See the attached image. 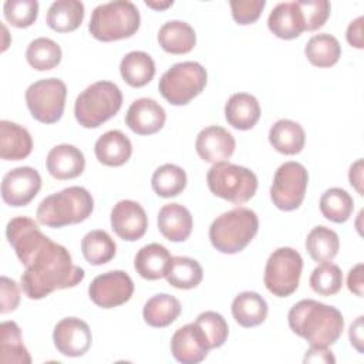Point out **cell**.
<instances>
[{"label":"cell","mask_w":364,"mask_h":364,"mask_svg":"<svg viewBox=\"0 0 364 364\" xmlns=\"http://www.w3.org/2000/svg\"><path fill=\"white\" fill-rule=\"evenodd\" d=\"M14 252L26 267L21 274V289L31 300H40L55 290L74 287L85 276L84 269L73 263L70 252L41 230Z\"/></svg>","instance_id":"obj_1"},{"label":"cell","mask_w":364,"mask_h":364,"mask_svg":"<svg viewBox=\"0 0 364 364\" xmlns=\"http://www.w3.org/2000/svg\"><path fill=\"white\" fill-rule=\"evenodd\" d=\"M287 320L291 331L304 338L310 346L330 347L340 338L344 330L341 311L313 299L296 303L290 309Z\"/></svg>","instance_id":"obj_2"},{"label":"cell","mask_w":364,"mask_h":364,"mask_svg":"<svg viewBox=\"0 0 364 364\" xmlns=\"http://www.w3.org/2000/svg\"><path fill=\"white\" fill-rule=\"evenodd\" d=\"M94 209L91 193L82 186H68L44 198L36 212L37 220L48 228L84 222Z\"/></svg>","instance_id":"obj_3"},{"label":"cell","mask_w":364,"mask_h":364,"mask_svg":"<svg viewBox=\"0 0 364 364\" xmlns=\"http://www.w3.org/2000/svg\"><path fill=\"white\" fill-rule=\"evenodd\" d=\"M259 229L257 215L247 208L237 206L219 215L209 228L212 246L226 255L242 252L256 236Z\"/></svg>","instance_id":"obj_4"},{"label":"cell","mask_w":364,"mask_h":364,"mask_svg":"<svg viewBox=\"0 0 364 364\" xmlns=\"http://www.w3.org/2000/svg\"><path fill=\"white\" fill-rule=\"evenodd\" d=\"M139 24L141 14L136 6L128 0H115L94 9L88 31L100 41H115L134 36Z\"/></svg>","instance_id":"obj_5"},{"label":"cell","mask_w":364,"mask_h":364,"mask_svg":"<svg viewBox=\"0 0 364 364\" xmlns=\"http://www.w3.org/2000/svg\"><path fill=\"white\" fill-rule=\"evenodd\" d=\"M122 105V94L111 81H97L75 100V119L84 128H97L112 118Z\"/></svg>","instance_id":"obj_6"},{"label":"cell","mask_w":364,"mask_h":364,"mask_svg":"<svg viewBox=\"0 0 364 364\" xmlns=\"http://www.w3.org/2000/svg\"><path fill=\"white\" fill-rule=\"evenodd\" d=\"M206 182L215 196L235 205L247 202L257 191V176L253 171L226 161L212 165L208 171Z\"/></svg>","instance_id":"obj_7"},{"label":"cell","mask_w":364,"mask_h":364,"mask_svg":"<svg viewBox=\"0 0 364 364\" xmlns=\"http://www.w3.org/2000/svg\"><path fill=\"white\" fill-rule=\"evenodd\" d=\"M208 81L206 70L196 61L173 64L159 80L161 95L172 105H186L199 95Z\"/></svg>","instance_id":"obj_8"},{"label":"cell","mask_w":364,"mask_h":364,"mask_svg":"<svg viewBox=\"0 0 364 364\" xmlns=\"http://www.w3.org/2000/svg\"><path fill=\"white\" fill-rule=\"evenodd\" d=\"M303 259L293 247H279L267 259L263 282L266 289L276 297L293 294L300 282Z\"/></svg>","instance_id":"obj_9"},{"label":"cell","mask_w":364,"mask_h":364,"mask_svg":"<svg viewBox=\"0 0 364 364\" xmlns=\"http://www.w3.org/2000/svg\"><path fill=\"white\" fill-rule=\"evenodd\" d=\"M67 87L60 78H44L26 90V102L34 119L43 124L57 122L64 112Z\"/></svg>","instance_id":"obj_10"},{"label":"cell","mask_w":364,"mask_h":364,"mask_svg":"<svg viewBox=\"0 0 364 364\" xmlns=\"http://www.w3.org/2000/svg\"><path fill=\"white\" fill-rule=\"evenodd\" d=\"M309 182L307 169L294 161L282 164L274 176L270 188V199L273 205L284 212L297 209L306 195Z\"/></svg>","instance_id":"obj_11"},{"label":"cell","mask_w":364,"mask_h":364,"mask_svg":"<svg viewBox=\"0 0 364 364\" xmlns=\"http://www.w3.org/2000/svg\"><path fill=\"white\" fill-rule=\"evenodd\" d=\"M134 293V282L124 270L98 274L88 287L92 303L102 309H112L127 303Z\"/></svg>","instance_id":"obj_12"},{"label":"cell","mask_w":364,"mask_h":364,"mask_svg":"<svg viewBox=\"0 0 364 364\" xmlns=\"http://www.w3.org/2000/svg\"><path fill=\"white\" fill-rule=\"evenodd\" d=\"M41 189V176L31 166H18L9 171L1 181V198L14 208L30 203Z\"/></svg>","instance_id":"obj_13"},{"label":"cell","mask_w":364,"mask_h":364,"mask_svg":"<svg viewBox=\"0 0 364 364\" xmlns=\"http://www.w3.org/2000/svg\"><path fill=\"white\" fill-rule=\"evenodd\" d=\"M55 348L65 357L84 355L92 343V334L88 324L77 317L60 320L53 331Z\"/></svg>","instance_id":"obj_14"},{"label":"cell","mask_w":364,"mask_h":364,"mask_svg":"<svg viewBox=\"0 0 364 364\" xmlns=\"http://www.w3.org/2000/svg\"><path fill=\"white\" fill-rule=\"evenodd\" d=\"M111 228L122 240L135 242L141 239L148 229L146 212L135 200H119L111 210Z\"/></svg>","instance_id":"obj_15"},{"label":"cell","mask_w":364,"mask_h":364,"mask_svg":"<svg viewBox=\"0 0 364 364\" xmlns=\"http://www.w3.org/2000/svg\"><path fill=\"white\" fill-rule=\"evenodd\" d=\"M208 341L196 323L185 324L178 328L171 338V353L182 364H198L209 353Z\"/></svg>","instance_id":"obj_16"},{"label":"cell","mask_w":364,"mask_h":364,"mask_svg":"<svg viewBox=\"0 0 364 364\" xmlns=\"http://www.w3.org/2000/svg\"><path fill=\"white\" fill-rule=\"evenodd\" d=\"M195 148L200 159L210 164L225 162L229 159L236 148L233 135L218 125L203 128L195 141Z\"/></svg>","instance_id":"obj_17"},{"label":"cell","mask_w":364,"mask_h":364,"mask_svg":"<svg viewBox=\"0 0 364 364\" xmlns=\"http://www.w3.org/2000/svg\"><path fill=\"white\" fill-rule=\"evenodd\" d=\"M165 119V109L152 98L135 100L125 115V124L138 135L156 134L162 129Z\"/></svg>","instance_id":"obj_18"},{"label":"cell","mask_w":364,"mask_h":364,"mask_svg":"<svg viewBox=\"0 0 364 364\" xmlns=\"http://www.w3.org/2000/svg\"><path fill=\"white\" fill-rule=\"evenodd\" d=\"M46 166L48 173L55 179H73L82 173L85 158L77 146L61 144L50 149L46 158Z\"/></svg>","instance_id":"obj_19"},{"label":"cell","mask_w":364,"mask_h":364,"mask_svg":"<svg viewBox=\"0 0 364 364\" xmlns=\"http://www.w3.org/2000/svg\"><path fill=\"white\" fill-rule=\"evenodd\" d=\"M193 219L188 208L181 203H168L159 209L158 229L171 242H183L189 237Z\"/></svg>","instance_id":"obj_20"},{"label":"cell","mask_w":364,"mask_h":364,"mask_svg":"<svg viewBox=\"0 0 364 364\" xmlns=\"http://www.w3.org/2000/svg\"><path fill=\"white\" fill-rule=\"evenodd\" d=\"M269 30L279 38L291 40L299 37L304 28V18L297 1L279 3L267 18Z\"/></svg>","instance_id":"obj_21"},{"label":"cell","mask_w":364,"mask_h":364,"mask_svg":"<svg viewBox=\"0 0 364 364\" xmlns=\"http://www.w3.org/2000/svg\"><path fill=\"white\" fill-rule=\"evenodd\" d=\"M33 149L30 132L11 121H0V156L4 161H20L27 158Z\"/></svg>","instance_id":"obj_22"},{"label":"cell","mask_w":364,"mask_h":364,"mask_svg":"<svg viewBox=\"0 0 364 364\" xmlns=\"http://www.w3.org/2000/svg\"><path fill=\"white\" fill-rule=\"evenodd\" d=\"M94 151L98 162L102 165L121 166L131 158L132 144L124 132L111 129L97 139Z\"/></svg>","instance_id":"obj_23"},{"label":"cell","mask_w":364,"mask_h":364,"mask_svg":"<svg viewBox=\"0 0 364 364\" xmlns=\"http://www.w3.org/2000/svg\"><path fill=\"white\" fill-rule=\"evenodd\" d=\"M225 118L236 129H250L260 118L259 101L250 94L236 92L226 101Z\"/></svg>","instance_id":"obj_24"},{"label":"cell","mask_w":364,"mask_h":364,"mask_svg":"<svg viewBox=\"0 0 364 364\" xmlns=\"http://www.w3.org/2000/svg\"><path fill=\"white\" fill-rule=\"evenodd\" d=\"M171 257L172 256L165 246L159 243H149L136 252L134 267L141 277L146 280H158L165 277Z\"/></svg>","instance_id":"obj_25"},{"label":"cell","mask_w":364,"mask_h":364,"mask_svg":"<svg viewBox=\"0 0 364 364\" xmlns=\"http://www.w3.org/2000/svg\"><path fill=\"white\" fill-rule=\"evenodd\" d=\"M159 46L171 54H186L196 44V34L191 24L181 20L165 23L158 31Z\"/></svg>","instance_id":"obj_26"},{"label":"cell","mask_w":364,"mask_h":364,"mask_svg":"<svg viewBox=\"0 0 364 364\" xmlns=\"http://www.w3.org/2000/svg\"><path fill=\"white\" fill-rule=\"evenodd\" d=\"M269 141L277 152L296 155L304 148L306 134L299 122L291 119H279L269 131Z\"/></svg>","instance_id":"obj_27"},{"label":"cell","mask_w":364,"mask_h":364,"mask_svg":"<svg viewBox=\"0 0 364 364\" xmlns=\"http://www.w3.org/2000/svg\"><path fill=\"white\" fill-rule=\"evenodd\" d=\"M232 314L242 327H256L267 317V303L256 291H242L232 301Z\"/></svg>","instance_id":"obj_28"},{"label":"cell","mask_w":364,"mask_h":364,"mask_svg":"<svg viewBox=\"0 0 364 364\" xmlns=\"http://www.w3.org/2000/svg\"><path fill=\"white\" fill-rule=\"evenodd\" d=\"M181 309V303L176 297L168 293H159L145 303L142 316L148 326L162 328L168 327L178 318Z\"/></svg>","instance_id":"obj_29"},{"label":"cell","mask_w":364,"mask_h":364,"mask_svg":"<svg viewBox=\"0 0 364 364\" xmlns=\"http://www.w3.org/2000/svg\"><path fill=\"white\" fill-rule=\"evenodd\" d=\"M119 73L128 85L139 88L154 78L155 63L145 51H131L122 57Z\"/></svg>","instance_id":"obj_30"},{"label":"cell","mask_w":364,"mask_h":364,"mask_svg":"<svg viewBox=\"0 0 364 364\" xmlns=\"http://www.w3.org/2000/svg\"><path fill=\"white\" fill-rule=\"evenodd\" d=\"M84 18V4L78 0H57L47 11V24L57 33L77 30Z\"/></svg>","instance_id":"obj_31"},{"label":"cell","mask_w":364,"mask_h":364,"mask_svg":"<svg viewBox=\"0 0 364 364\" xmlns=\"http://www.w3.org/2000/svg\"><path fill=\"white\" fill-rule=\"evenodd\" d=\"M165 277L172 287L176 289H193L203 279V270L198 260L188 256H172Z\"/></svg>","instance_id":"obj_32"},{"label":"cell","mask_w":364,"mask_h":364,"mask_svg":"<svg viewBox=\"0 0 364 364\" xmlns=\"http://www.w3.org/2000/svg\"><path fill=\"white\" fill-rule=\"evenodd\" d=\"M0 361L3 364L31 363V357L23 344L20 327L14 321L0 324Z\"/></svg>","instance_id":"obj_33"},{"label":"cell","mask_w":364,"mask_h":364,"mask_svg":"<svg viewBox=\"0 0 364 364\" xmlns=\"http://www.w3.org/2000/svg\"><path fill=\"white\" fill-rule=\"evenodd\" d=\"M304 54L313 65L327 68L338 61L341 55V46L334 36L328 33H320L307 41Z\"/></svg>","instance_id":"obj_34"},{"label":"cell","mask_w":364,"mask_h":364,"mask_svg":"<svg viewBox=\"0 0 364 364\" xmlns=\"http://www.w3.org/2000/svg\"><path fill=\"white\" fill-rule=\"evenodd\" d=\"M338 247V235L327 226H316L307 235L306 249L310 257L317 263L331 262L337 256Z\"/></svg>","instance_id":"obj_35"},{"label":"cell","mask_w":364,"mask_h":364,"mask_svg":"<svg viewBox=\"0 0 364 364\" xmlns=\"http://www.w3.org/2000/svg\"><path fill=\"white\" fill-rule=\"evenodd\" d=\"M81 250L90 264L100 266L108 263L115 256L117 245L105 230L95 229L82 237Z\"/></svg>","instance_id":"obj_36"},{"label":"cell","mask_w":364,"mask_h":364,"mask_svg":"<svg viewBox=\"0 0 364 364\" xmlns=\"http://www.w3.org/2000/svg\"><path fill=\"white\" fill-rule=\"evenodd\" d=\"M61 47L51 38H34L26 51L27 63L37 71H48L55 68L61 61Z\"/></svg>","instance_id":"obj_37"},{"label":"cell","mask_w":364,"mask_h":364,"mask_svg":"<svg viewBox=\"0 0 364 364\" xmlns=\"http://www.w3.org/2000/svg\"><path fill=\"white\" fill-rule=\"evenodd\" d=\"M320 210L326 219L334 223H344L354 210V200L347 191L330 188L320 198Z\"/></svg>","instance_id":"obj_38"},{"label":"cell","mask_w":364,"mask_h":364,"mask_svg":"<svg viewBox=\"0 0 364 364\" xmlns=\"http://www.w3.org/2000/svg\"><path fill=\"white\" fill-rule=\"evenodd\" d=\"M154 192L161 198L178 196L186 186V172L173 164L159 166L151 179Z\"/></svg>","instance_id":"obj_39"},{"label":"cell","mask_w":364,"mask_h":364,"mask_svg":"<svg viewBox=\"0 0 364 364\" xmlns=\"http://www.w3.org/2000/svg\"><path fill=\"white\" fill-rule=\"evenodd\" d=\"M343 286L341 269L331 263H320L310 276V287L320 296H333L340 291Z\"/></svg>","instance_id":"obj_40"},{"label":"cell","mask_w":364,"mask_h":364,"mask_svg":"<svg viewBox=\"0 0 364 364\" xmlns=\"http://www.w3.org/2000/svg\"><path fill=\"white\" fill-rule=\"evenodd\" d=\"M195 323L202 330L209 348L222 347L228 340L229 327L222 314L216 311H203L196 317Z\"/></svg>","instance_id":"obj_41"},{"label":"cell","mask_w":364,"mask_h":364,"mask_svg":"<svg viewBox=\"0 0 364 364\" xmlns=\"http://www.w3.org/2000/svg\"><path fill=\"white\" fill-rule=\"evenodd\" d=\"M6 20L18 28L30 27L38 16L37 0H7L3 6Z\"/></svg>","instance_id":"obj_42"},{"label":"cell","mask_w":364,"mask_h":364,"mask_svg":"<svg viewBox=\"0 0 364 364\" xmlns=\"http://www.w3.org/2000/svg\"><path fill=\"white\" fill-rule=\"evenodd\" d=\"M306 31H316L324 26L330 16V3L327 0H300L297 1Z\"/></svg>","instance_id":"obj_43"},{"label":"cell","mask_w":364,"mask_h":364,"mask_svg":"<svg viewBox=\"0 0 364 364\" xmlns=\"http://www.w3.org/2000/svg\"><path fill=\"white\" fill-rule=\"evenodd\" d=\"M232 17L236 23L246 26L255 23L260 14L262 10L266 6L264 0H232L230 3Z\"/></svg>","instance_id":"obj_44"},{"label":"cell","mask_w":364,"mask_h":364,"mask_svg":"<svg viewBox=\"0 0 364 364\" xmlns=\"http://www.w3.org/2000/svg\"><path fill=\"white\" fill-rule=\"evenodd\" d=\"M0 297H1V304H0V313L6 314L18 307L20 303V289L18 284L6 277L1 276L0 279Z\"/></svg>","instance_id":"obj_45"},{"label":"cell","mask_w":364,"mask_h":364,"mask_svg":"<svg viewBox=\"0 0 364 364\" xmlns=\"http://www.w3.org/2000/svg\"><path fill=\"white\" fill-rule=\"evenodd\" d=\"M363 21L364 17L360 16L355 20H353L348 27H347V41L350 46L355 47V48H363L364 47V41H363Z\"/></svg>","instance_id":"obj_46"},{"label":"cell","mask_w":364,"mask_h":364,"mask_svg":"<svg viewBox=\"0 0 364 364\" xmlns=\"http://www.w3.org/2000/svg\"><path fill=\"white\" fill-rule=\"evenodd\" d=\"M304 363H336V358L328 347L310 346V348L306 351Z\"/></svg>","instance_id":"obj_47"},{"label":"cell","mask_w":364,"mask_h":364,"mask_svg":"<svg viewBox=\"0 0 364 364\" xmlns=\"http://www.w3.org/2000/svg\"><path fill=\"white\" fill-rule=\"evenodd\" d=\"M347 287L351 293H354L358 297H363V287H364V280H363V263L355 264L347 276Z\"/></svg>","instance_id":"obj_48"},{"label":"cell","mask_w":364,"mask_h":364,"mask_svg":"<svg viewBox=\"0 0 364 364\" xmlns=\"http://www.w3.org/2000/svg\"><path fill=\"white\" fill-rule=\"evenodd\" d=\"M363 316L357 317V320L350 326L348 330L350 343L358 353H363Z\"/></svg>","instance_id":"obj_49"},{"label":"cell","mask_w":364,"mask_h":364,"mask_svg":"<svg viewBox=\"0 0 364 364\" xmlns=\"http://www.w3.org/2000/svg\"><path fill=\"white\" fill-rule=\"evenodd\" d=\"M348 181L351 183V186H354V189L360 193L364 195L363 191V159H357L348 171Z\"/></svg>","instance_id":"obj_50"},{"label":"cell","mask_w":364,"mask_h":364,"mask_svg":"<svg viewBox=\"0 0 364 364\" xmlns=\"http://www.w3.org/2000/svg\"><path fill=\"white\" fill-rule=\"evenodd\" d=\"M145 4L154 10H165L173 4L172 0H165V1H154V0H145Z\"/></svg>","instance_id":"obj_51"}]
</instances>
